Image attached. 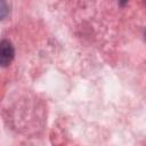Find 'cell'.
<instances>
[{
    "label": "cell",
    "mask_w": 146,
    "mask_h": 146,
    "mask_svg": "<svg viewBox=\"0 0 146 146\" xmlns=\"http://www.w3.org/2000/svg\"><path fill=\"white\" fill-rule=\"evenodd\" d=\"M15 56V49L10 41L2 40L0 42V66H8Z\"/></svg>",
    "instance_id": "1"
},
{
    "label": "cell",
    "mask_w": 146,
    "mask_h": 146,
    "mask_svg": "<svg viewBox=\"0 0 146 146\" xmlns=\"http://www.w3.org/2000/svg\"><path fill=\"white\" fill-rule=\"evenodd\" d=\"M9 13V7L7 5V2L5 1H0V19H3Z\"/></svg>",
    "instance_id": "2"
}]
</instances>
